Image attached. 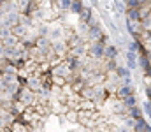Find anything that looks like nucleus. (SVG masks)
Wrapping results in <instances>:
<instances>
[]
</instances>
